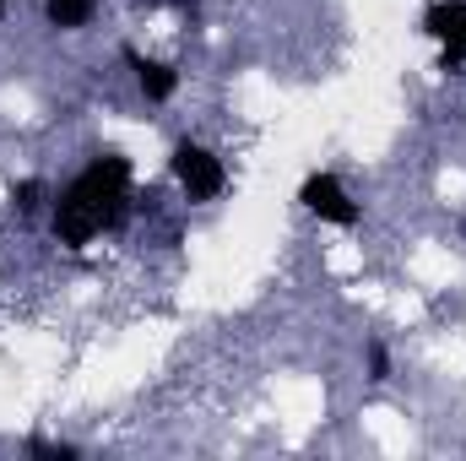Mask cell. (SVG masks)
<instances>
[{
    "label": "cell",
    "instance_id": "cell-1",
    "mask_svg": "<svg viewBox=\"0 0 466 461\" xmlns=\"http://www.w3.org/2000/svg\"><path fill=\"white\" fill-rule=\"evenodd\" d=\"M125 201H130V158L125 152H98L60 196H55V218L49 229L66 250H87L98 233L125 223Z\"/></svg>",
    "mask_w": 466,
    "mask_h": 461
},
{
    "label": "cell",
    "instance_id": "cell-2",
    "mask_svg": "<svg viewBox=\"0 0 466 461\" xmlns=\"http://www.w3.org/2000/svg\"><path fill=\"white\" fill-rule=\"evenodd\" d=\"M168 169H174V179H179V190H185L190 201H218V196H223V185H228L223 158H218L212 147L190 141V136H185V141H174Z\"/></svg>",
    "mask_w": 466,
    "mask_h": 461
},
{
    "label": "cell",
    "instance_id": "cell-3",
    "mask_svg": "<svg viewBox=\"0 0 466 461\" xmlns=\"http://www.w3.org/2000/svg\"><path fill=\"white\" fill-rule=\"evenodd\" d=\"M299 201H304V212H315L320 223H331V229H358V201L348 196V185L337 179V174H309L304 185H299Z\"/></svg>",
    "mask_w": 466,
    "mask_h": 461
},
{
    "label": "cell",
    "instance_id": "cell-4",
    "mask_svg": "<svg viewBox=\"0 0 466 461\" xmlns=\"http://www.w3.org/2000/svg\"><path fill=\"white\" fill-rule=\"evenodd\" d=\"M418 27L440 44V71H456L466 60V0H440V5H429Z\"/></svg>",
    "mask_w": 466,
    "mask_h": 461
},
{
    "label": "cell",
    "instance_id": "cell-5",
    "mask_svg": "<svg viewBox=\"0 0 466 461\" xmlns=\"http://www.w3.org/2000/svg\"><path fill=\"white\" fill-rule=\"evenodd\" d=\"M125 66L136 71V87H141V93H147L152 104H168V98H174L179 77H174V71H168L163 60H147L141 49H130V44H125Z\"/></svg>",
    "mask_w": 466,
    "mask_h": 461
},
{
    "label": "cell",
    "instance_id": "cell-6",
    "mask_svg": "<svg viewBox=\"0 0 466 461\" xmlns=\"http://www.w3.org/2000/svg\"><path fill=\"white\" fill-rule=\"evenodd\" d=\"M44 16H49V27L76 33V27L93 22V0H44Z\"/></svg>",
    "mask_w": 466,
    "mask_h": 461
},
{
    "label": "cell",
    "instance_id": "cell-7",
    "mask_svg": "<svg viewBox=\"0 0 466 461\" xmlns=\"http://www.w3.org/2000/svg\"><path fill=\"white\" fill-rule=\"evenodd\" d=\"M11 201H16V212H38V207H44V179H22V185L11 190Z\"/></svg>",
    "mask_w": 466,
    "mask_h": 461
},
{
    "label": "cell",
    "instance_id": "cell-8",
    "mask_svg": "<svg viewBox=\"0 0 466 461\" xmlns=\"http://www.w3.org/2000/svg\"><path fill=\"white\" fill-rule=\"evenodd\" d=\"M27 451H33V456H49V461H71L76 456V446H55V440H27Z\"/></svg>",
    "mask_w": 466,
    "mask_h": 461
},
{
    "label": "cell",
    "instance_id": "cell-9",
    "mask_svg": "<svg viewBox=\"0 0 466 461\" xmlns=\"http://www.w3.org/2000/svg\"><path fill=\"white\" fill-rule=\"evenodd\" d=\"M390 374V353H385V343H369V380H385Z\"/></svg>",
    "mask_w": 466,
    "mask_h": 461
},
{
    "label": "cell",
    "instance_id": "cell-10",
    "mask_svg": "<svg viewBox=\"0 0 466 461\" xmlns=\"http://www.w3.org/2000/svg\"><path fill=\"white\" fill-rule=\"evenodd\" d=\"M0 11H5V5H0Z\"/></svg>",
    "mask_w": 466,
    "mask_h": 461
}]
</instances>
